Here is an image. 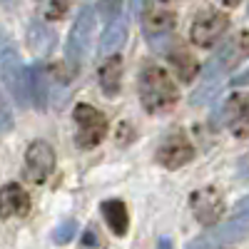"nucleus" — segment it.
Masks as SVG:
<instances>
[{"label":"nucleus","mask_w":249,"mask_h":249,"mask_svg":"<svg viewBox=\"0 0 249 249\" xmlns=\"http://www.w3.org/2000/svg\"><path fill=\"white\" fill-rule=\"evenodd\" d=\"M247 57H249V30H239L232 37H227L219 45V50L207 60V65L202 70V80H199L197 90L190 97L192 105H204V102H210L219 92L222 80L230 72H234Z\"/></svg>","instance_id":"f257e3e1"},{"label":"nucleus","mask_w":249,"mask_h":249,"mask_svg":"<svg viewBox=\"0 0 249 249\" xmlns=\"http://www.w3.org/2000/svg\"><path fill=\"white\" fill-rule=\"evenodd\" d=\"M140 102L147 112H167L177 102V85L172 75L160 65H144L137 80Z\"/></svg>","instance_id":"f03ea898"},{"label":"nucleus","mask_w":249,"mask_h":249,"mask_svg":"<svg viewBox=\"0 0 249 249\" xmlns=\"http://www.w3.org/2000/svg\"><path fill=\"white\" fill-rule=\"evenodd\" d=\"M0 77L3 85L8 88V92L15 97V102L20 107H25L30 102L28 95V68L23 65L13 37L5 33V28H0Z\"/></svg>","instance_id":"7ed1b4c3"},{"label":"nucleus","mask_w":249,"mask_h":249,"mask_svg":"<svg viewBox=\"0 0 249 249\" xmlns=\"http://www.w3.org/2000/svg\"><path fill=\"white\" fill-rule=\"evenodd\" d=\"M95 25H97V13L90 5L80 8V13L75 15V23L70 28L68 43H65V62H68L70 72H77L80 65L85 62V55L90 50V40H92Z\"/></svg>","instance_id":"20e7f679"},{"label":"nucleus","mask_w":249,"mask_h":249,"mask_svg":"<svg viewBox=\"0 0 249 249\" xmlns=\"http://www.w3.org/2000/svg\"><path fill=\"white\" fill-rule=\"evenodd\" d=\"M227 28H230V15L227 13L214 10V8H202L190 25V37L197 48L210 50V48H214V43L222 40Z\"/></svg>","instance_id":"39448f33"},{"label":"nucleus","mask_w":249,"mask_h":249,"mask_svg":"<svg viewBox=\"0 0 249 249\" xmlns=\"http://www.w3.org/2000/svg\"><path fill=\"white\" fill-rule=\"evenodd\" d=\"M177 25V18L167 8H147L142 10V28L147 43L157 53H167L172 48V33Z\"/></svg>","instance_id":"423d86ee"},{"label":"nucleus","mask_w":249,"mask_h":249,"mask_svg":"<svg viewBox=\"0 0 249 249\" xmlns=\"http://www.w3.org/2000/svg\"><path fill=\"white\" fill-rule=\"evenodd\" d=\"M75 124H77V132H75V142L80 144L82 150H90L95 144H100L107 135V120L100 110H95L92 105H85L80 102L72 110Z\"/></svg>","instance_id":"0eeeda50"},{"label":"nucleus","mask_w":249,"mask_h":249,"mask_svg":"<svg viewBox=\"0 0 249 249\" xmlns=\"http://www.w3.org/2000/svg\"><path fill=\"white\" fill-rule=\"evenodd\" d=\"M214 244H232V242H239L249 234V195L244 199H239L234 204V210L230 214V219L222 222L214 232H210Z\"/></svg>","instance_id":"6e6552de"},{"label":"nucleus","mask_w":249,"mask_h":249,"mask_svg":"<svg viewBox=\"0 0 249 249\" xmlns=\"http://www.w3.org/2000/svg\"><path fill=\"white\" fill-rule=\"evenodd\" d=\"M25 167H28V177L33 182H45L53 172H55V150L45 140H35L28 144L25 150Z\"/></svg>","instance_id":"1a4fd4ad"},{"label":"nucleus","mask_w":249,"mask_h":249,"mask_svg":"<svg viewBox=\"0 0 249 249\" xmlns=\"http://www.w3.org/2000/svg\"><path fill=\"white\" fill-rule=\"evenodd\" d=\"M190 204H192V212H195L197 222L204 227L217 224V219L224 212V197L219 195L217 187H202V190H197L190 197Z\"/></svg>","instance_id":"9d476101"},{"label":"nucleus","mask_w":249,"mask_h":249,"mask_svg":"<svg viewBox=\"0 0 249 249\" xmlns=\"http://www.w3.org/2000/svg\"><path fill=\"white\" fill-rule=\"evenodd\" d=\"M192 157H195V147L182 132L170 135L157 150V162L162 164V167H167V170L184 167L187 162H192Z\"/></svg>","instance_id":"9b49d317"},{"label":"nucleus","mask_w":249,"mask_h":249,"mask_svg":"<svg viewBox=\"0 0 249 249\" xmlns=\"http://www.w3.org/2000/svg\"><path fill=\"white\" fill-rule=\"evenodd\" d=\"M222 120L234 137H249V92H237L227 100Z\"/></svg>","instance_id":"f8f14e48"},{"label":"nucleus","mask_w":249,"mask_h":249,"mask_svg":"<svg viewBox=\"0 0 249 249\" xmlns=\"http://www.w3.org/2000/svg\"><path fill=\"white\" fill-rule=\"evenodd\" d=\"M30 212V195L18 182L0 187V219H18Z\"/></svg>","instance_id":"ddd939ff"},{"label":"nucleus","mask_w":249,"mask_h":249,"mask_svg":"<svg viewBox=\"0 0 249 249\" xmlns=\"http://www.w3.org/2000/svg\"><path fill=\"white\" fill-rule=\"evenodd\" d=\"M97 82L107 97H115L120 92L122 88V57L120 55H112L102 62V68L97 72Z\"/></svg>","instance_id":"4468645a"},{"label":"nucleus","mask_w":249,"mask_h":249,"mask_svg":"<svg viewBox=\"0 0 249 249\" xmlns=\"http://www.w3.org/2000/svg\"><path fill=\"white\" fill-rule=\"evenodd\" d=\"M28 95L30 102L43 110L48 105V95H50V82H48V68L45 65H35L28 70Z\"/></svg>","instance_id":"2eb2a0df"},{"label":"nucleus","mask_w":249,"mask_h":249,"mask_svg":"<svg viewBox=\"0 0 249 249\" xmlns=\"http://www.w3.org/2000/svg\"><path fill=\"white\" fill-rule=\"evenodd\" d=\"M100 210H102V217H105L110 232L115 237H124V234H127L130 217H127V207H124L122 199H105Z\"/></svg>","instance_id":"dca6fc26"},{"label":"nucleus","mask_w":249,"mask_h":249,"mask_svg":"<svg viewBox=\"0 0 249 249\" xmlns=\"http://www.w3.org/2000/svg\"><path fill=\"white\" fill-rule=\"evenodd\" d=\"M124 40H127V23H124L122 18H115V20H110L105 35L100 40V53L110 55V57L117 55V50L124 45Z\"/></svg>","instance_id":"f3484780"},{"label":"nucleus","mask_w":249,"mask_h":249,"mask_svg":"<svg viewBox=\"0 0 249 249\" xmlns=\"http://www.w3.org/2000/svg\"><path fill=\"white\" fill-rule=\"evenodd\" d=\"M167 57H170V62L175 65L177 75H179L184 82H192V80H195L199 65H197L195 55L187 50V48H182V45H172V48L167 50Z\"/></svg>","instance_id":"a211bd4d"},{"label":"nucleus","mask_w":249,"mask_h":249,"mask_svg":"<svg viewBox=\"0 0 249 249\" xmlns=\"http://www.w3.org/2000/svg\"><path fill=\"white\" fill-rule=\"evenodd\" d=\"M28 43L33 48V53H40V55H45L50 50V45L55 43V35L50 30H45L40 23H33L30 25V35H28Z\"/></svg>","instance_id":"6ab92c4d"},{"label":"nucleus","mask_w":249,"mask_h":249,"mask_svg":"<svg viewBox=\"0 0 249 249\" xmlns=\"http://www.w3.org/2000/svg\"><path fill=\"white\" fill-rule=\"evenodd\" d=\"M70 10V0H40V15L50 23L55 20H62Z\"/></svg>","instance_id":"aec40b11"},{"label":"nucleus","mask_w":249,"mask_h":249,"mask_svg":"<svg viewBox=\"0 0 249 249\" xmlns=\"http://www.w3.org/2000/svg\"><path fill=\"white\" fill-rule=\"evenodd\" d=\"M75 234H77V222L75 219H65L57 230H55V234H53V242L55 244H70L72 239H75Z\"/></svg>","instance_id":"412c9836"},{"label":"nucleus","mask_w":249,"mask_h":249,"mask_svg":"<svg viewBox=\"0 0 249 249\" xmlns=\"http://www.w3.org/2000/svg\"><path fill=\"white\" fill-rule=\"evenodd\" d=\"M80 249H105V242H102L100 232H97V227L90 224L85 232H82L80 237Z\"/></svg>","instance_id":"4be33fe9"},{"label":"nucleus","mask_w":249,"mask_h":249,"mask_svg":"<svg viewBox=\"0 0 249 249\" xmlns=\"http://www.w3.org/2000/svg\"><path fill=\"white\" fill-rule=\"evenodd\" d=\"M10 130H13V112H10L8 100L0 92V137H5Z\"/></svg>","instance_id":"5701e85b"},{"label":"nucleus","mask_w":249,"mask_h":249,"mask_svg":"<svg viewBox=\"0 0 249 249\" xmlns=\"http://www.w3.org/2000/svg\"><path fill=\"white\" fill-rule=\"evenodd\" d=\"M217 244H214V239H212V234H202V237H197V239H192L190 244H187V249H214Z\"/></svg>","instance_id":"b1692460"},{"label":"nucleus","mask_w":249,"mask_h":249,"mask_svg":"<svg viewBox=\"0 0 249 249\" xmlns=\"http://www.w3.org/2000/svg\"><path fill=\"white\" fill-rule=\"evenodd\" d=\"M239 177H242V179H249V157L239 164Z\"/></svg>","instance_id":"393cba45"},{"label":"nucleus","mask_w":249,"mask_h":249,"mask_svg":"<svg viewBox=\"0 0 249 249\" xmlns=\"http://www.w3.org/2000/svg\"><path fill=\"white\" fill-rule=\"evenodd\" d=\"M132 13H142V8H144V0H132Z\"/></svg>","instance_id":"a878e982"},{"label":"nucleus","mask_w":249,"mask_h":249,"mask_svg":"<svg viewBox=\"0 0 249 249\" xmlns=\"http://www.w3.org/2000/svg\"><path fill=\"white\" fill-rule=\"evenodd\" d=\"M244 82H249V70H247L244 75H239V77H234V85H244Z\"/></svg>","instance_id":"bb28decb"},{"label":"nucleus","mask_w":249,"mask_h":249,"mask_svg":"<svg viewBox=\"0 0 249 249\" xmlns=\"http://www.w3.org/2000/svg\"><path fill=\"white\" fill-rule=\"evenodd\" d=\"M219 3H222L224 8H237V5L242 3V0H219Z\"/></svg>","instance_id":"cd10ccee"},{"label":"nucleus","mask_w":249,"mask_h":249,"mask_svg":"<svg viewBox=\"0 0 249 249\" xmlns=\"http://www.w3.org/2000/svg\"><path fill=\"white\" fill-rule=\"evenodd\" d=\"M157 249H172V242H170L167 237H162V239H160V247H157Z\"/></svg>","instance_id":"c85d7f7f"},{"label":"nucleus","mask_w":249,"mask_h":249,"mask_svg":"<svg viewBox=\"0 0 249 249\" xmlns=\"http://www.w3.org/2000/svg\"><path fill=\"white\" fill-rule=\"evenodd\" d=\"M0 3H3V5H13V3H15V0H0Z\"/></svg>","instance_id":"c756f323"},{"label":"nucleus","mask_w":249,"mask_h":249,"mask_svg":"<svg viewBox=\"0 0 249 249\" xmlns=\"http://www.w3.org/2000/svg\"><path fill=\"white\" fill-rule=\"evenodd\" d=\"M162 3H167V0H162Z\"/></svg>","instance_id":"7c9ffc66"}]
</instances>
